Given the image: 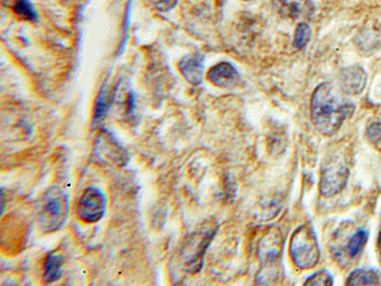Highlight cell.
Instances as JSON below:
<instances>
[{
  "label": "cell",
  "mask_w": 381,
  "mask_h": 286,
  "mask_svg": "<svg viewBox=\"0 0 381 286\" xmlns=\"http://www.w3.org/2000/svg\"><path fill=\"white\" fill-rule=\"evenodd\" d=\"M367 134H368L372 143L378 149H381V122H375V123L372 124L369 127Z\"/></svg>",
  "instance_id": "20"
},
{
  "label": "cell",
  "mask_w": 381,
  "mask_h": 286,
  "mask_svg": "<svg viewBox=\"0 0 381 286\" xmlns=\"http://www.w3.org/2000/svg\"><path fill=\"white\" fill-rule=\"evenodd\" d=\"M207 77L213 84L221 88L233 87L239 82L238 72L228 62L214 66L208 72Z\"/></svg>",
  "instance_id": "13"
},
{
  "label": "cell",
  "mask_w": 381,
  "mask_h": 286,
  "mask_svg": "<svg viewBox=\"0 0 381 286\" xmlns=\"http://www.w3.org/2000/svg\"><path fill=\"white\" fill-rule=\"evenodd\" d=\"M182 76L193 85L201 84L204 72V57L200 54L185 55L179 63Z\"/></svg>",
  "instance_id": "11"
},
{
  "label": "cell",
  "mask_w": 381,
  "mask_h": 286,
  "mask_svg": "<svg viewBox=\"0 0 381 286\" xmlns=\"http://www.w3.org/2000/svg\"><path fill=\"white\" fill-rule=\"evenodd\" d=\"M63 257L57 254H51L47 257L44 280L51 283L57 282L62 276Z\"/></svg>",
  "instance_id": "15"
},
{
  "label": "cell",
  "mask_w": 381,
  "mask_h": 286,
  "mask_svg": "<svg viewBox=\"0 0 381 286\" xmlns=\"http://www.w3.org/2000/svg\"><path fill=\"white\" fill-rule=\"evenodd\" d=\"M110 106V97L108 96L107 89L103 87L97 99L96 108H94V126L99 123L105 114L107 113L108 108Z\"/></svg>",
  "instance_id": "17"
},
{
  "label": "cell",
  "mask_w": 381,
  "mask_h": 286,
  "mask_svg": "<svg viewBox=\"0 0 381 286\" xmlns=\"http://www.w3.org/2000/svg\"><path fill=\"white\" fill-rule=\"evenodd\" d=\"M380 283V274L374 269H357L347 279V285H377Z\"/></svg>",
  "instance_id": "14"
},
{
  "label": "cell",
  "mask_w": 381,
  "mask_h": 286,
  "mask_svg": "<svg viewBox=\"0 0 381 286\" xmlns=\"http://www.w3.org/2000/svg\"><path fill=\"white\" fill-rule=\"evenodd\" d=\"M378 246H380V254H381V231L380 233V236H378Z\"/></svg>",
  "instance_id": "22"
},
{
  "label": "cell",
  "mask_w": 381,
  "mask_h": 286,
  "mask_svg": "<svg viewBox=\"0 0 381 286\" xmlns=\"http://www.w3.org/2000/svg\"><path fill=\"white\" fill-rule=\"evenodd\" d=\"M94 154L100 162H109L123 166L128 162L126 150L123 148L110 132L102 131L99 136Z\"/></svg>",
  "instance_id": "8"
},
{
  "label": "cell",
  "mask_w": 381,
  "mask_h": 286,
  "mask_svg": "<svg viewBox=\"0 0 381 286\" xmlns=\"http://www.w3.org/2000/svg\"><path fill=\"white\" fill-rule=\"evenodd\" d=\"M369 232L365 229H358L355 230L354 234L349 238H347L346 243L341 246V249L336 250V258L338 260L347 262L348 260H355L361 252L363 251L364 247L368 241Z\"/></svg>",
  "instance_id": "10"
},
{
  "label": "cell",
  "mask_w": 381,
  "mask_h": 286,
  "mask_svg": "<svg viewBox=\"0 0 381 286\" xmlns=\"http://www.w3.org/2000/svg\"><path fill=\"white\" fill-rule=\"evenodd\" d=\"M15 12L18 18L23 21L30 22L38 21V13L29 0H16Z\"/></svg>",
  "instance_id": "16"
},
{
  "label": "cell",
  "mask_w": 381,
  "mask_h": 286,
  "mask_svg": "<svg viewBox=\"0 0 381 286\" xmlns=\"http://www.w3.org/2000/svg\"><path fill=\"white\" fill-rule=\"evenodd\" d=\"M272 2L277 12L292 19L311 18L315 11L311 0H272Z\"/></svg>",
  "instance_id": "9"
},
{
  "label": "cell",
  "mask_w": 381,
  "mask_h": 286,
  "mask_svg": "<svg viewBox=\"0 0 381 286\" xmlns=\"http://www.w3.org/2000/svg\"><path fill=\"white\" fill-rule=\"evenodd\" d=\"M354 111V104L345 97L344 92L330 83L319 85L311 97V121L322 134H335Z\"/></svg>",
  "instance_id": "1"
},
{
  "label": "cell",
  "mask_w": 381,
  "mask_h": 286,
  "mask_svg": "<svg viewBox=\"0 0 381 286\" xmlns=\"http://www.w3.org/2000/svg\"><path fill=\"white\" fill-rule=\"evenodd\" d=\"M311 30L307 23H300L294 33V46L302 50L310 41Z\"/></svg>",
  "instance_id": "18"
},
{
  "label": "cell",
  "mask_w": 381,
  "mask_h": 286,
  "mask_svg": "<svg viewBox=\"0 0 381 286\" xmlns=\"http://www.w3.org/2000/svg\"><path fill=\"white\" fill-rule=\"evenodd\" d=\"M107 199L99 188L86 189L77 205V214L83 221L96 224L103 218L106 212Z\"/></svg>",
  "instance_id": "7"
},
{
  "label": "cell",
  "mask_w": 381,
  "mask_h": 286,
  "mask_svg": "<svg viewBox=\"0 0 381 286\" xmlns=\"http://www.w3.org/2000/svg\"><path fill=\"white\" fill-rule=\"evenodd\" d=\"M304 285L309 286H330L333 285V277L329 272L319 271L314 274L313 276L308 277Z\"/></svg>",
  "instance_id": "19"
},
{
  "label": "cell",
  "mask_w": 381,
  "mask_h": 286,
  "mask_svg": "<svg viewBox=\"0 0 381 286\" xmlns=\"http://www.w3.org/2000/svg\"><path fill=\"white\" fill-rule=\"evenodd\" d=\"M216 231H218V226H216L215 222H210L200 227V229L192 235L182 252L183 258H184V268L188 273H197L201 269L203 256H204L206 249L215 237Z\"/></svg>",
  "instance_id": "5"
},
{
  "label": "cell",
  "mask_w": 381,
  "mask_h": 286,
  "mask_svg": "<svg viewBox=\"0 0 381 286\" xmlns=\"http://www.w3.org/2000/svg\"><path fill=\"white\" fill-rule=\"evenodd\" d=\"M179 0H151L152 4L160 12H168L174 9Z\"/></svg>",
  "instance_id": "21"
},
{
  "label": "cell",
  "mask_w": 381,
  "mask_h": 286,
  "mask_svg": "<svg viewBox=\"0 0 381 286\" xmlns=\"http://www.w3.org/2000/svg\"><path fill=\"white\" fill-rule=\"evenodd\" d=\"M290 253L294 265L300 269H310L319 263V247L315 230L305 224L292 235Z\"/></svg>",
  "instance_id": "4"
},
{
  "label": "cell",
  "mask_w": 381,
  "mask_h": 286,
  "mask_svg": "<svg viewBox=\"0 0 381 286\" xmlns=\"http://www.w3.org/2000/svg\"><path fill=\"white\" fill-rule=\"evenodd\" d=\"M349 172L346 166L338 158H331L322 166L321 185V193L326 198L336 196V194L343 190L348 180Z\"/></svg>",
  "instance_id": "6"
},
{
  "label": "cell",
  "mask_w": 381,
  "mask_h": 286,
  "mask_svg": "<svg viewBox=\"0 0 381 286\" xmlns=\"http://www.w3.org/2000/svg\"><path fill=\"white\" fill-rule=\"evenodd\" d=\"M69 210V197L62 189L57 186L49 189L38 204V226L45 233L58 231L66 224Z\"/></svg>",
  "instance_id": "2"
},
{
  "label": "cell",
  "mask_w": 381,
  "mask_h": 286,
  "mask_svg": "<svg viewBox=\"0 0 381 286\" xmlns=\"http://www.w3.org/2000/svg\"><path fill=\"white\" fill-rule=\"evenodd\" d=\"M282 246V233L277 229H269L260 238L258 246V257L263 265V269L258 276V283L269 285L272 280H277Z\"/></svg>",
  "instance_id": "3"
},
{
  "label": "cell",
  "mask_w": 381,
  "mask_h": 286,
  "mask_svg": "<svg viewBox=\"0 0 381 286\" xmlns=\"http://www.w3.org/2000/svg\"><path fill=\"white\" fill-rule=\"evenodd\" d=\"M367 75L360 66H351L344 69L341 74L342 92L348 94H360L365 88Z\"/></svg>",
  "instance_id": "12"
}]
</instances>
